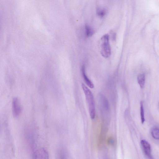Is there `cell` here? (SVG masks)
<instances>
[{
	"label": "cell",
	"instance_id": "30bf717a",
	"mask_svg": "<svg viewBox=\"0 0 159 159\" xmlns=\"http://www.w3.org/2000/svg\"><path fill=\"white\" fill-rule=\"evenodd\" d=\"M85 34L87 37H91L93 34L94 33L93 30L88 25H85Z\"/></svg>",
	"mask_w": 159,
	"mask_h": 159
},
{
	"label": "cell",
	"instance_id": "8992f818",
	"mask_svg": "<svg viewBox=\"0 0 159 159\" xmlns=\"http://www.w3.org/2000/svg\"><path fill=\"white\" fill-rule=\"evenodd\" d=\"M141 144L144 153L148 159H153L151 154V146L149 143L146 140H142Z\"/></svg>",
	"mask_w": 159,
	"mask_h": 159
},
{
	"label": "cell",
	"instance_id": "6da1fadb",
	"mask_svg": "<svg viewBox=\"0 0 159 159\" xmlns=\"http://www.w3.org/2000/svg\"><path fill=\"white\" fill-rule=\"evenodd\" d=\"M81 86L88 106L90 117L93 119L95 116V103L93 95L90 90L85 84L82 83Z\"/></svg>",
	"mask_w": 159,
	"mask_h": 159
},
{
	"label": "cell",
	"instance_id": "5bb4252c",
	"mask_svg": "<svg viewBox=\"0 0 159 159\" xmlns=\"http://www.w3.org/2000/svg\"><path fill=\"white\" fill-rule=\"evenodd\" d=\"M114 140L113 139L110 138L108 141V142L110 144L113 145L114 144Z\"/></svg>",
	"mask_w": 159,
	"mask_h": 159
},
{
	"label": "cell",
	"instance_id": "7c38bea8",
	"mask_svg": "<svg viewBox=\"0 0 159 159\" xmlns=\"http://www.w3.org/2000/svg\"><path fill=\"white\" fill-rule=\"evenodd\" d=\"M140 116L141 122L142 124H143L145 121V118L144 116V111L143 107V104L142 102L140 103Z\"/></svg>",
	"mask_w": 159,
	"mask_h": 159
},
{
	"label": "cell",
	"instance_id": "7a4b0ae2",
	"mask_svg": "<svg viewBox=\"0 0 159 159\" xmlns=\"http://www.w3.org/2000/svg\"><path fill=\"white\" fill-rule=\"evenodd\" d=\"M109 35L105 34L101 38L100 50L102 55L104 57H108L111 54V48L109 42Z\"/></svg>",
	"mask_w": 159,
	"mask_h": 159
},
{
	"label": "cell",
	"instance_id": "277c9868",
	"mask_svg": "<svg viewBox=\"0 0 159 159\" xmlns=\"http://www.w3.org/2000/svg\"><path fill=\"white\" fill-rule=\"evenodd\" d=\"M12 104L13 115L15 117H17L20 115L22 110L19 99L16 97L13 98Z\"/></svg>",
	"mask_w": 159,
	"mask_h": 159
},
{
	"label": "cell",
	"instance_id": "9c48e42d",
	"mask_svg": "<svg viewBox=\"0 0 159 159\" xmlns=\"http://www.w3.org/2000/svg\"><path fill=\"white\" fill-rule=\"evenodd\" d=\"M137 80L140 88H143L145 84V77L144 75L143 74H139L137 77Z\"/></svg>",
	"mask_w": 159,
	"mask_h": 159
},
{
	"label": "cell",
	"instance_id": "5b68a950",
	"mask_svg": "<svg viewBox=\"0 0 159 159\" xmlns=\"http://www.w3.org/2000/svg\"><path fill=\"white\" fill-rule=\"evenodd\" d=\"M34 159H49L48 151L43 148L36 150L33 153Z\"/></svg>",
	"mask_w": 159,
	"mask_h": 159
},
{
	"label": "cell",
	"instance_id": "4fadbf2b",
	"mask_svg": "<svg viewBox=\"0 0 159 159\" xmlns=\"http://www.w3.org/2000/svg\"><path fill=\"white\" fill-rule=\"evenodd\" d=\"M106 11L103 9L98 7L97 9V15L101 17H103L105 15Z\"/></svg>",
	"mask_w": 159,
	"mask_h": 159
},
{
	"label": "cell",
	"instance_id": "52a82bcc",
	"mask_svg": "<svg viewBox=\"0 0 159 159\" xmlns=\"http://www.w3.org/2000/svg\"><path fill=\"white\" fill-rule=\"evenodd\" d=\"M82 73L84 81L86 84L90 88L93 89L94 87V84L88 78L85 73V66L83 65L81 67Z\"/></svg>",
	"mask_w": 159,
	"mask_h": 159
},
{
	"label": "cell",
	"instance_id": "3957f363",
	"mask_svg": "<svg viewBox=\"0 0 159 159\" xmlns=\"http://www.w3.org/2000/svg\"><path fill=\"white\" fill-rule=\"evenodd\" d=\"M99 102L100 111L106 117L108 116L110 113V107L108 101L105 95L102 94L99 95Z\"/></svg>",
	"mask_w": 159,
	"mask_h": 159
},
{
	"label": "cell",
	"instance_id": "8fae6325",
	"mask_svg": "<svg viewBox=\"0 0 159 159\" xmlns=\"http://www.w3.org/2000/svg\"><path fill=\"white\" fill-rule=\"evenodd\" d=\"M151 134L152 137L156 139H159V129L154 128L151 131Z\"/></svg>",
	"mask_w": 159,
	"mask_h": 159
},
{
	"label": "cell",
	"instance_id": "ba28073f",
	"mask_svg": "<svg viewBox=\"0 0 159 159\" xmlns=\"http://www.w3.org/2000/svg\"><path fill=\"white\" fill-rule=\"evenodd\" d=\"M57 159H68L66 152L64 149L61 148L58 150Z\"/></svg>",
	"mask_w": 159,
	"mask_h": 159
}]
</instances>
